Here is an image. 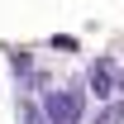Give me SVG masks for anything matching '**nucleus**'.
<instances>
[{"mask_svg":"<svg viewBox=\"0 0 124 124\" xmlns=\"http://www.w3.org/2000/svg\"><path fill=\"white\" fill-rule=\"evenodd\" d=\"M86 91L100 100V105H110V91H115V57H95L91 72H86Z\"/></svg>","mask_w":124,"mask_h":124,"instance_id":"f257e3e1","label":"nucleus"},{"mask_svg":"<svg viewBox=\"0 0 124 124\" xmlns=\"http://www.w3.org/2000/svg\"><path fill=\"white\" fill-rule=\"evenodd\" d=\"M10 72H15V81H33V53H15Z\"/></svg>","mask_w":124,"mask_h":124,"instance_id":"f03ea898","label":"nucleus"},{"mask_svg":"<svg viewBox=\"0 0 124 124\" xmlns=\"http://www.w3.org/2000/svg\"><path fill=\"white\" fill-rule=\"evenodd\" d=\"M115 81H119V86H124V72H119V77H115Z\"/></svg>","mask_w":124,"mask_h":124,"instance_id":"7ed1b4c3","label":"nucleus"}]
</instances>
